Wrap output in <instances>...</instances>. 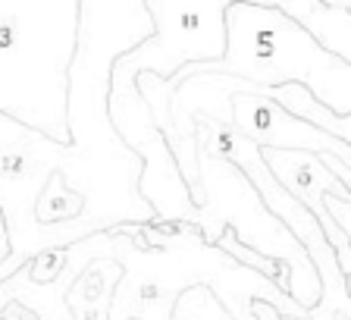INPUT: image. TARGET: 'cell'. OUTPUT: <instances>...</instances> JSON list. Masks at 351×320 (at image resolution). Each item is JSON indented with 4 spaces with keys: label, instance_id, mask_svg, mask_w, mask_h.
Wrapping results in <instances>:
<instances>
[{
    "label": "cell",
    "instance_id": "3957f363",
    "mask_svg": "<svg viewBox=\"0 0 351 320\" xmlns=\"http://www.w3.org/2000/svg\"><path fill=\"white\" fill-rule=\"evenodd\" d=\"M223 245L229 248V251H235V255H241V261L245 264H254V267H261V273H267V277H273L279 286H289V277H292V267L285 261H279V258H273V261H267V258L261 255H251V251H241V245L235 242V236H226L223 239Z\"/></svg>",
    "mask_w": 351,
    "mask_h": 320
},
{
    "label": "cell",
    "instance_id": "7a4b0ae2",
    "mask_svg": "<svg viewBox=\"0 0 351 320\" xmlns=\"http://www.w3.org/2000/svg\"><path fill=\"white\" fill-rule=\"evenodd\" d=\"M257 154H261V160H267V163L276 167L273 179L317 220V226H320L323 239L329 242V248L339 251L336 264H339V270H342V277L348 279V233H342V229L326 217L323 201H320L323 192L339 189L342 182L332 179V173H323L320 154L301 151V148H257ZM342 189H348V185H342Z\"/></svg>",
    "mask_w": 351,
    "mask_h": 320
},
{
    "label": "cell",
    "instance_id": "277c9868",
    "mask_svg": "<svg viewBox=\"0 0 351 320\" xmlns=\"http://www.w3.org/2000/svg\"><path fill=\"white\" fill-rule=\"evenodd\" d=\"M317 3H323V7H329V10H342V13L351 10V0H317Z\"/></svg>",
    "mask_w": 351,
    "mask_h": 320
},
{
    "label": "cell",
    "instance_id": "6da1fadb",
    "mask_svg": "<svg viewBox=\"0 0 351 320\" xmlns=\"http://www.w3.org/2000/svg\"><path fill=\"white\" fill-rule=\"evenodd\" d=\"M226 22V57L195 63L182 69V79L197 76H232L257 88H276L285 82L304 85L323 107L348 117V73L345 60L332 57L301 29L285 10L267 3H232L223 13Z\"/></svg>",
    "mask_w": 351,
    "mask_h": 320
}]
</instances>
